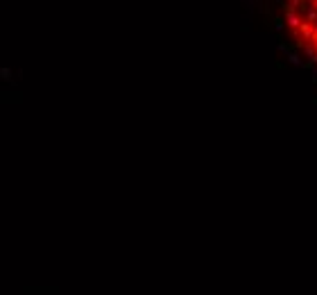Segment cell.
Returning <instances> with one entry per match:
<instances>
[{"mask_svg":"<svg viewBox=\"0 0 317 295\" xmlns=\"http://www.w3.org/2000/svg\"><path fill=\"white\" fill-rule=\"evenodd\" d=\"M304 21L311 23V25H317V11L313 9V7H308V9H306V16H304Z\"/></svg>","mask_w":317,"mask_h":295,"instance_id":"6da1fadb","label":"cell"},{"mask_svg":"<svg viewBox=\"0 0 317 295\" xmlns=\"http://www.w3.org/2000/svg\"><path fill=\"white\" fill-rule=\"evenodd\" d=\"M311 7H313V9L317 11V0H313V5H311Z\"/></svg>","mask_w":317,"mask_h":295,"instance_id":"7a4b0ae2","label":"cell"},{"mask_svg":"<svg viewBox=\"0 0 317 295\" xmlns=\"http://www.w3.org/2000/svg\"><path fill=\"white\" fill-rule=\"evenodd\" d=\"M290 2H297V0H290Z\"/></svg>","mask_w":317,"mask_h":295,"instance_id":"3957f363","label":"cell"}]
</instances>
